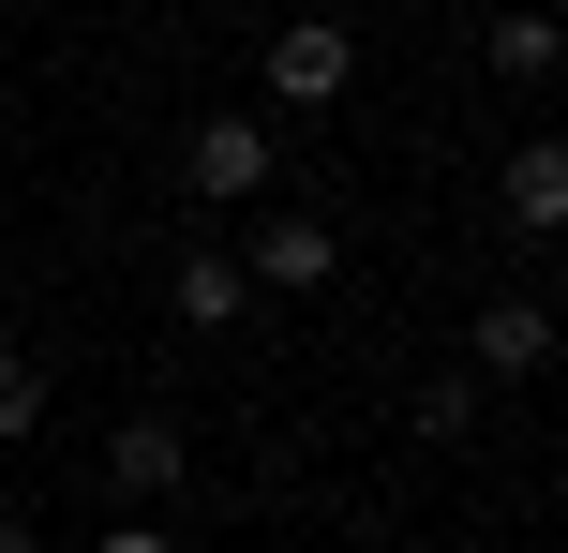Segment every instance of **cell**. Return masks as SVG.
I'll return each mask as SVG.
<instances>
[{"label":"cell","instance_id":"12","mask_svg":"<svg viewBox=\"0 0 568 553\" xmlns=\"http://www.w3.org/2000/svg\"><path fill=\"white\" fill-rule=\"evenodd\" d=\"M300 16H344V0H300Z\"/></svg>","mask_w":568,"mask_h":553},{"label":"cell","instance_id":"4","mask_svg":"<svg viewBox=\"0 0 568 553\" xmlns=\"http://www.w3.org/2000/svg\"><path fill=\"white\" fill-rule=\"evenodd\" d=\"M270 90L284 105H344V90H359V30L344 16H284L270 30Z\"/></svg>","mask_w":568,"mask_h":553},{"label":"cell","instance_id":"11","mask_svg":"<svg viewBox=\"0 0 568 553\" xmlns=\"http://www.w3.org/2000/svg\"><path fill=\"white\" fill-rule=\"evenodd\" d=\"M0 553H45V539H30V524H0Z\"/></svg>","mask_w":568,"mask_h":553},{"label":"cell","instance_id":"8","mask_svg":"<svg viewBox=\"0 0 568 553\" xmlns=\"http://www.w3.org/2000/svg\"><path fill=\"white\" fill-rule=\"evenodd\" d=\"M554 60H568V30L539 16V0H524V16H494V75H509V90H554Z\"/></svg>","mask_w":568,"mask_h":553},{"label":"cell","instance_id":"10","mask_svg":"<svg viewBox=\"0 0 568 553\" xmlns=\"http://www.w3.org/2000/svg\"><path fill=\"white\" fill-rule=\"evenodd\" d=\"M90 553H180L165 524H105V539H90Z\"/></svg>","mask_w":568,"mask_h":553},{"label":"cell","instance_id":"9","mask_svg":"<svg viewBox=\"0 0 568 553\" xmlns=\"http://www.w3.org/2000/svg\"><path fill=\"white\" fill-rule=\"evenodd\" d=\"M30 434H45V375L0 345V449H30Z\"/></svg>","mask_w":568,"mask_h":553},{"label":"cell","instance_id":"6","mask_svg":"<svg viewBox=\"0 0 568 553\" xmlns=\"http://www.w3.org/2000/svg\"><path fill=\"white\" fill-rule=\"evenodd\" d=\"M240 299H255V285H240V255H225V239H180L165 315H180V329H240Z\"/></svg>","mask_w":568,"mask_h":553},{"label":"cell","instance_id":"5","mask_svg":"<svg viewBox=\"0 0 568 553\" xmlns=\"http://www.w3.org/2000/svg\"><path fill=\"white\" fill-rule=\"evenodd\" d=\"M225 255H240V285H284V299H300V285H329V269H344V239H329V209H270V225L255 239H225Z\"/></svg>","mask_w":568,"mask_h":553},{"label":"cell","instance_id":"7","mask_svg":"<svg viewBox=\"0 0 568 553\" xmlns=\"http://www.w3.org/2000/svg\"><path fill=\"white\" fill-rule=\"evenodd\" d=\"M509 225H524V239L568 225V135H524V150H509Z\"/></svg>","mask_w":568,"mask_h":553},{"label":"cell","instance_id":"2","mask_svg":"<svg viewBox=\"0 0 568 553\" xmlns=\"http://www.w3.org/2000/svg\"><path fill=\"white\" fill-rule=\"evenodd\" d=\"M524 375H554V299H479V329H464V389H524Z\"/></svg>","mask_w":568,"mask_h":553},{"label":"cell","instance_id":"3","mask_svg":"<svg viewBox=\"0 0 568 553\" xmlns=\"http://www.w3.org/2000/svg\"><path fill=\"white\" fill-rule=\"evenodd\" d=\"M180 479H195V434H180V419H120V434H105V494H120V524H150Z\"/></svg>","mask_w":568,"mask_h":553},{"label":"cell","instance_id":"1","mask_svg":"<svg viewBox=\"0 0 568 553\" xmlns=\"http://www.w3.org/2000/svg\"><path fill=\"white\" fill-rule=\"evenodd\" d=\"M270 180H284V150H270V120H195V135H180V195H195V209H255L270 195Z\"/></svg>","mask_w":568,"mask_h":553}]
</instances>
